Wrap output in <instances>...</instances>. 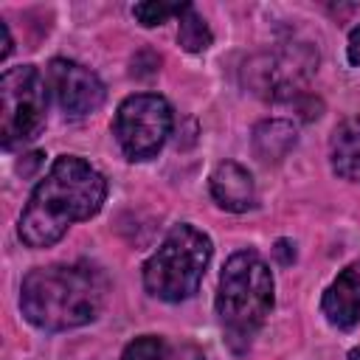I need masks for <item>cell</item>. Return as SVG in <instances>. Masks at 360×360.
<instances>
[{
  "instance_id": "1",
  "label": "cell",
  "mask_w": 360,
  "mask_h": 360,
  "mask_svg": "<svg viewBox=\"0 0 360 360\" xmlns=\"http://www.w3.org/2000/svg\"><path fill=\"white\" fill-rule=\"evenodd\" d=\"M104 174L76 155H62L31 191L17 225L20 239L28 248H51L68 233L73 222L96 217L104 205Z\"/></svg>"
},
{
  "instance_id": "2",
  "label": "cell",
  "mask_w": 360,
  "mask_h": 360,
  "mask_svg": "<svg viewBox=\"0 0 360 360\" xmlns=\"http://www.w3.org/2000/svg\"><path fill=\"white\" fill-rule=\"evenodd\" d=\"M107 298V276L84 262L37 267L22 278L20 309L45 332H65L98 318Z\"/></svg>"
},
{
  "instance_id": "3",
  "label": "cell",
  "mask_w": 360,
  "mask_h": 360,
  "mask_svg": "<svg viewBox=\"0 0 360 360\" xmlns=\"http://www.w3.org/2000/svg\"><path fill=\"white\" fill-rule=\"evenodd\" d=\"M273 309V270L256 250H236L219 276L217 315L228 346L242 354Z\"/></svg>"
},
{
  "instance_id": "4",
  "label": "cell",
  "mask_w": 360,
  "mask_h": 360,
  "mask_svg": "<svg viewBox=\"0 0 360 360\" xmlns=\"http://www.w3.org/2000/svg\"><path fill=\"white\" fill-rule=\"evenodd\" d=\"M211 239L200 228L188 222L174 225L143 264L146 292L166 304L191 298L200 290V281L211 262Z\"/></svg>"
},
{
  "instance_id": "5",
  "label": "cell",
  "mask_w": 360,
  "mask_h": 360,
  "mask_svg": "<svg viewBox=\"0 0 360 360\" xmlns=\"http://www.w3.org/2000/svg\"><path fill=\"white\" fill-rule=\"evenodd\" d=\"M48 90L34 65L8 68L0 79V141L6 149L25 146L45 127Z\"/></svg>"
},
{
  "instance_id": "6",
  "label": "cell",
  "mask_w": 360,
  "mask_h": 360,
  "mask_svg": "<svg viewBox=\"0 0 360 360\" xmlns=\"http://www.w3.org/2000/svg\"><path fill=\"white\" fill-rule=\"evenodd\" d=\"M318 68V51L307 42H292L278 51L256 53L242 68L245 87L267 101H290Z\"/></svg>"
},
{
  "instance_id": "7",
  "label": "cell",
  "mask_w": 360,
  "mask_h": 360,
  "mask_svg": "<svg viewBox=\"0 0 360 360\" xmlns=\"http://www.w3.org/2000/svg\"><path fill=\"white\" fill-rule=\"evenodd\" d=\"M172 107L158 93H135L127 96L115 110V141L129 160L155 158L166 138L172 135Z\"/></svg>"
},
{
  "instance_id": "8",
  "label": "cell",
  "mask_w": 360,
  "mask_h": 360,
  "mask_svg": "<svg viewBox=\"0 0 360 360\" xmlns=\"http://www.w3.org/2000/svg\"><path fill=\"white\" fill-rule=\"evenodd\" d=\"M48 82H51V90H53L62 112L70 118L96 112L107 96L101 79L90 68H84L73 59H53L48 65Z\"/></svg>"
},
{
  "instance_id": "9",
  "label": "cell",
  "mask_w": 360,
  "mask_h": 360,
  "mask_svg": "<svg viewBox=\"0 0 360 360\" xmlns=\"http://www.w3.org/2000/svg\"><path fill=\"white\" fill-rule=\"evenodd\" d=\"M321 312L335 329H354L360 323V259L346 264L323 290Z\"/></svg>"
},
{
  "instance_id": "10",
  "label": "cell",
  "mask_w": 360,
  "mask_h": 360,
  "mask_svg": "<svg viewBox=\"0 0 360 360\" xmlns=\"http://www.w3.org/2000/svg\"><path fill=\"white\" fill-rule=\"evenodd\" d=\"M211 197L217 200L219 208L225 211H233V214H242V211H250L256 205V186H253V177L245 166H239L236 160H222L217 163V169L211 172Z\"/></svg>"
},
{
  "instance_id": "11",
  "label": "cell",
  "mask_w": 360,
  "mask_h": 360,
  "mask_svg": "<svg viewBox=\"0 0 360 360\" xmlns=\"http://www.w3.org/2000/svg\"><path fill=\"white\" fill-rule=\"evenodd\" d=\"M332 172L343 180H360V115L343 118L329 141Z\"/></svg>"
},
{
  "instance_id": "12",
  "label": "cell",
  "mask_w": 360,
  "mask_h": 360,
  "mask_svg": "<svg viewBox=\"0 0 360 360\" xmlns=\"http://www.w3.org/2000/svg\"><path fill=\"white\" fill-rule=\"evenodd\" d=\"M298 141V132L292 127V121H284V118H267L262 124H256L253 129V155L262 160V163H278L290 155V149L295 146Z\"/></svg>"
},
{
  "instance_id": "13",
  "label": "cell",
  "mask_w": 360,
  "mask_h": 360,
  "mask_svg": "<svg viewBox=\"0 0 360 360\" xmlns=\"http://www.w3.org/2000/svg\"><path fill=\"white\" fill-rule=\"evenodd\" d=\"M177 42L188 51V53H202L211 48L214 34L208 28V22L200 17V11L188 3L186 11L180 14V28H177Z\"/></svg>"
},
{
  "instance_id": "14",
  "label": "cell",
  "mask_w": 360,
  "mask_h": 360,
  "mask_svg": "<svg viewBox=\"0 0 360 360\" xmlns=\"http://www.w3.org/2000/svg\"><path fill=\"white\" fill-rule=\"evenodd\" d=\"M186 6L188 3H155V0H149V3H138L135 8H132V14H135V20L141 22V25H146V28H152V25H163L169 17H180L183 11H186Z\"/></svg>"
},
{
  "instance_id": "15",
  "label": "cell",
  "mask_w": 360,
  "mask_h": 360,
  "mask_svg": "<svg viewBox=\"0 0 360 360\" xmlns=\"http://www.w3.org/2000/svg\"><path fill=\"white\" fill-rule=\"evenodd\" d=\"M121 360H166V343L158 335H141L127 343Z\"/></svg>"
},
{
  "instance_id": "16",
  "label": "cell",
  "mask_w": 360,
  "mask_h": 360,
  "mask_svg": "<svg viewBox=\"0 0 360 360\" xmlns=\"http://www.w3.org/2000/svg\"><path fill=\"white\" fill-rule=\"evenodd\" d=\"M346 56H349V62H352V65H357V68H360V25H357V28H352V34H349Z\"/></svg>"
},
{
  "instance_id": "17",
  "label": "cell",
  "mask_w": 360,
  "mask_h": 360,
  "mask_svg": "<svg viewBox=\"0 0 360 360\" xmlns=\"http://www.w3.org/2000/svg\"><path fill=\"white\" fill-rule=\"evenodd\" d=\"M0 34H3V48H0V59H6L11 53V34H8V25L0 20Z\"/></svg>"
},
{
  "instance_id": "18",
  "label": "cell",
  "mask_w": 360,
  "mask_h": 360,
  "mask_svg": "<svg viewBox=\"0 0 360 360\" xmlns=\"http://www.w3.org/2000/svg\"><path fill=\"white\" fill-rule=\"evenodd\" d=\"M177 360H205V357H202V352H200V349L186 346V349H180V357H177Z\"/></svg>"
},
{
  "instance_id": "19",
  "label": "cell",
  "mask_w": 360,
  "mask_h": 360,
  "mask_svg": "<svg viewBox=\"0 0 360 360\" xmlns=\"http://www.w3.org/2000/svg\"><path fill=\"white\" fill-rule=\"evenodd\" d=\"M349 360H360V349H354V352H349Z\"/></svg>"
}]
</instances>
